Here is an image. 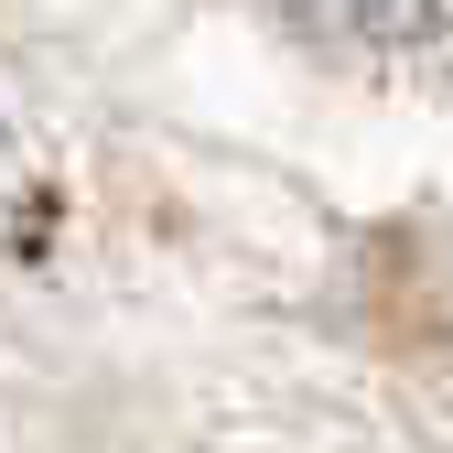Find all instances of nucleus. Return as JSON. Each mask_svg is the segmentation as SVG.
I'll return each instance as SVG.
<instances>
[{
	"mask_svg": "<svg viewBox=\"0 0 453 453\" xmlns=\"http://www.w3.org/2000/svg\"><path fill=\"white\" fill-rule=\"evenodd\" d=\"M324 54H421L442 33V0H280Z\"/></svg>",
	"mask_w": 453,
	"mask_h": 453,
	"instance_id": "f257e3e1",
	"label": "nucleus"
}]
</instances>
